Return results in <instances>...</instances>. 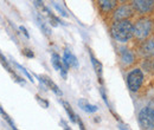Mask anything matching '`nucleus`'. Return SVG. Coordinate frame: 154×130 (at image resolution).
Wrapping results in <instances>:
<instances>
[{"label":"nucleus","instance_id":"nucleus-1","mask_svg":"<svg viewBox=\"0 0 154 130\" xmlns=\"http://www.w3.org/2000/svg\"><path fill=\"white\" fill-rule=\"evenodd\" d=\"M110 36L119 44H127L134 37V21L132 19L116 20L110 23Z\"/></svg>","mask_w":154,"mask_h":130},{"label":"nucleus","instance_id":"nucleus-2","mask_svg":"<svg viewBox=\"0 0 154 130\" xmlns=\"http://www.w3.org/2000/svg\"><path fill=\"white\" fill-rule=\"evenodd\" d=\"M154 35V18L152 14L139 16L134 21V40L136 44L146 40Z\"/></svg>","mask_w":154,"mask_h":130},{"label":"nucleus","instance_id":"nucleus-3","mask_svg":"<svg viewBox=\"0 0 154 130\" xmlns=\"http://www.w3.org/2000/svg\"><path fill=\"white\" fill-rule=\"evenodd\" d=\"M116 50L119 56V65L122 70H129L134 68L139 59V56L135 51L129 49L128 46H125V44H121V46H119Z\"/></svg>","mask_w":154,"mask_h":130},{"label":"nucleus","instance_id":"nucleus-4","mask_svg":"<svg viewBox=\"0 0 154 130\" xmlns=\"http://www.w3.org/2000/svg\"><path fill=\"white\" fill-rule=\"evenodd\" d=\"M126 83L127 88L132 93H139L142 90L143 83H145V74L142 72V69L139 66H134L128 71L126 76Z\"/></svg>","mask_w":154,"mask_h":130},{"label":"nucleus","instance_id":"nucleus-5","mask_svg":"<svg viewBox=\"0 0 154 130\" xmlns=\"http://www.w3.org/2000/svg\"><path fill=\"white\" fill-rule=\"evenodd\" d=\"M136 14L134 7L132 6V4L128 2H120V5L114 10V12L110 14V17L108 18L109 23H113L116 20H123V19H133Z\"/></svg>","mask_w":154,"mask_h":130},{"label":"nucleus","instance_id":"nucleus-6","mask_svg":"<svg viewBox=\"0 0 154 130\" xmlns=\"http://www.w3.org/2000/svg\"><path fill=\"white\" fill-rule=\"evenodd\" d=\"M137 123L141 129H154V107L147 105L143 107L137 115Z\"/></svg>","mask_w":154,"mask_h":130},{"label":"nucleus","instance_id":"nucleus-7","mask_svg":"<svg viewBox=\"0 0 154 130\" xmlns=\"http://www.w3.org/2000/svg\"><path fill=\"white\" fill-rule=\"evenodd\" d=\"M97 11L104 20H108L110 14L120 5V0H95Z\"/></svg>","mask_w":154,"mask_h":130},{"label":"nucleus","instance_id":"nucleus-8","mask_svg":"<svg viewBox=\"0 0 154 130\" xmlns=\"http://www.w3.org/2000/svg\"><path fill=\"white\" fill-rule=\"evenodd\" d=\"M136 53L139 58L142 59H152L154 57V35L152 37L147 38L146 40L137 44Z\"/></svg>","mask_w":154,"mask_h":130},{"label":"nucleus","instance_id":"nucleus-9","mask_svg":"<svg viewBox=\"0 0 154 130\" xmlns=\"http://www.w3.org/2000/svg\"><path fill=\"white\" fill-rule=\"evenodd\" d=\"M136 14H152L154 12V0H129Z\"/></svg>","mask_w":154,"mask_h":130},{"label":"nucleus","instance_id":"nucleus-10","mask_svg":"<svg viewBox=\"0 0 154 130\" xmlns=\"http://www.w3.org/2000/svg\"><path fill=\"white\" fill-rule=\"evenodd\" d=\"M38 78H39V80H40V83H44L48 88H50L56 95H58V96H62V95H63L62 91L59 90V88H58L57 85H56V84H55L48 76H38Z\"/></svg>","mask_w":154,"mask_h":130},{"label":"nucleus","instance_id":"nucleus-11","mask_svg":"<svg viewBox=\"0 0 154 130\" xmlns=\"http://www.w3.org/2000/svg\"><path fill=\"white\" fill-rule=\"evenodd\" d=\"M89 56H90V59H91V63H93V66H94V69H95V72H96L97 77H98L100 82L102 83V64L95 58V56L93 55L91 51H89Z\"/></svg>","mask_w":154,"mask_h":130},{"label":"nucleus","instance_id":"nucleus-12","mask_svg":"<svg viewBox=\"0 0 154 130\" xmlns=\"http://www.w3.org/2000/svg\"><path fill=\"white\" fill-rule=\"evenodd\" d=\"M63 58L68 62V64L70 65V68H78V62H77V58L75 57V55H72L68 49L64 50V55Z\"/></svg>","mask_w":154,"mask_h":130},{"label":"nucleus","instance_id":"nucleus-13","mask_svg":"<svg viewBox=\"0 0 154 130\" xmlns=\"http://www.w3.org/2000/svg\"><path fill=\"white\" fill-rule=\"evenodd\" d=\"M78 105H79V108H81L82 110H84L85 112H89V113L97 111L96 105H91V104H89V103H88L87 101H84V99H79V101H78Z\"/></svg>","mask_w":154,"mask_h":130},{"label":"nucleus","instance_id":"nucleus-14","mask_svg":"<svg viewBox=\"0 0 154 130\" xmlns=\"http://www.w3.org/2000/svg\"><path fill=\"white\" fill-rule=\"evenodd\" d=\"M36 21H37L39 29L42 30V32H43V33H45L48 37H49V36H51V29H50V27L46 25V23H45L43 19L40 18L39 16H36Z\"/></svg>","mask_w":154,"mask_h":130},{"label":"nucleus","instance_id":"nucleus-15","mask_svg":"<svg viewBox=\"0 0 154 130\" xmlns=\"http://www.w3.org/2000/svg\"><path fill=\"white\" fill-rule=\"evenodd\" d=\"M51 63H52L54 68H55L56 70H58V71H60V70L64 68V65H63V60H62V58H60L59 55H57V53H52Z\"/></svg>","mask_w":154,"mask_h":130},{"label":"nucleus","instance_id":"nucleus-16","mask_svg":"<svg viewBox=\"0 0 154 130\" xmlns=\"http://www.w3.org/2000/svg\"><path fill=\"white\" fill-rule=\"evenodd\" d=\"M62 104H63V107H64L65 111L68 112V115H69V117H70L71 122H72V123H76V122H77V116L75 115V112L72 111V109H71L70 104H69V103H66V102H64V101H62Z\"/></svg>","mask_w":154,"mask_h":130},{"label":"nucleus","instance_id":"nucleus-17","mask_svg":"<svg viewBox=\"0 0 154 130\" xmlns=\"http://www.w3.org/2000/svg\"><path fill=\"white\" fill-rule=\"evenodd\" d=\"M0 115H1V116H2L5 119H6V122H7V123L11 125V128H12V129H17V127H16V125H14V123H13V121L10 118V116H8L6 112L4 111V109H2L1 107H0Z\"/></svg>","mask_w":154,"mask_h":130},{"label":"nucleus","instance_id":"nucleus-18","mask_svg":"<svg viewBox=\"0 0 154 130\" xmlns=\"http://www.w3.org/2000/svg\"><path fill=\"white\" fill-rule=\"evenodd\" d=\"M12 63H13V64H14V65H16V66H17V68L19 69V70L21 71V72H23V74H25V76H26V77H27V78H29V79H30L31 82H33V78L31 77V74H29L27 71H26V69H24V68H23L21 65H19V64H18L17 62H14V60H12Z\"/></svg>","mask_w":154,"mask_h":130},{"label":"nucleus","instance_id":"nucleus-19","mask_svg":"<svg viewBox=\"0 0 154 130\" xmlns=\"http://www.w3.org/2000/svg\"><path fill=\"white\" fill-rule=\"evenodd\" d=\"M52 5H54V7H55V8L57 10L58 13H59L60 16H63V17H65V18L68 17V13H66V11H65V10H64L63 7H60V6L58 5L57 2H55V1H54V2H52Z\"/></svg>","mask_w":154,"mask_h":130},{"label":"nucleus","instance_id":"nucleus-20","mask_svg":"<svg viewBox=\"0 0 154 130\" xmlns=\"http://www.w3.org/2000/svg\"><path fill=\"white\" fill-rule=\"evenodd\" d=\"M0 63H1V64H2V65H4L5 68H6V70H7V71H8L10 74H14V72L12 71V69L10 68V65H8V63H7V60L5 59V57L2 56L1 53H0Z\"/></svg>","mask_w":154,"mask_h":130},{"label":"nucleus","instance_id":"nucleus-21","mask_svg":"<svg viewBox=\"0 0 154 130\" xmlns=\"http://www.w3.org/2000/svg\"><path fill=\"white\" fill-rule=\"evenodd\" d=\"M36 99L38 101V103L43 107V108H49V102L48 101H45V99H43V98H40L38 95L36 96Z\"/></svg>","mask_w":154,"mask_h":130},{"label":"nucleus","instance_id":"nucleus-22","mask_svg":"<svg viewBox=\"0 0 154 130\" xmlns=\"http://www.w3.org/2000/svg\"><path fill=\"white\" fill-rule=\"evenodd\" d=\"M23 55H25L27 58H33V57H35V53H33L30 49H24V50H23Z\"/></svg>","mask_w":154,"mask_h":130},{"label":"nucleus","instance_id":"nucleus-23","mask_svg":"<svg viewBox=\"0 0 154 130\" xmlns=\"http://www.w3.org/2000/svg\"><path fill=\"white\" fill-rule=\"evenodd\" d=\"M19 30H20V31H21V32H23V33H24V35H25V37H26V38H30V35H29V32H27V30H26V29H25L24 26H20V27H19Z\"/></svg>","mask_w":154,"mask_h":130},{"label":"nucleus","instance_id":"nucleus-24","mask_svg":"<svg viewBox=\"0 0 154 130\" xmlns=\"http://www.w3.org/2000/svg\"><path fill=\"white\" fill-rule=\"evenodd\" d=\"M33 2H35V5H36L37 7H40V8L43 10L44 5H43V1H42V0H33Z\"/></svg>","mask_w":154,"mask_h":130},{"label":"nucleus","instance_id":"nucleus-25","mask_svg":"<svg viewBox=\"0 0 154 130\" xmlns=\"http://www.w3.org/2000/svg\"><path fill=\"white\" fill-rule=\"evenodd\" d=\"M60 123H62V124H63V127H64V128H65V129H70V128H69V127H68V125H66V123H65V122H63V121H62V122H60Z\"/></svg>","mask_w":154,"mask_h":130},{"label":"nucleus","instance_id":"nucleus-26","mask_svg":"<svg viewBox=\"0 0 154 130\" xmlns=\"http://www.w3.org/2000/svg\"><path fill=\"white\" fill-rule=\"evenodd\" d=\"M151 65H152V70L154 71V57L151 59Z\"/></svg>","mask_w":154,"mask_h":130},{"label":"nucleus","instance_id":"nucleus-27","mask_svg":"<svg viewBox=\"0 0 154 130\" xmlns=\"http://www.w3.org/2000/svg\"><path fill=\"white\" fill-rule=\"evenodd\" d=\"M129 0H120V2H128Z\"/></svg>","mask_w":154,"mask_h":130}]
</instances>
